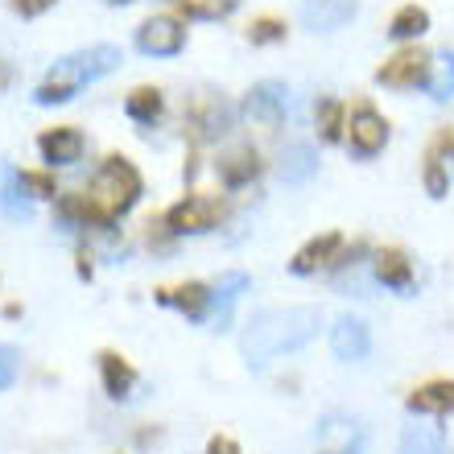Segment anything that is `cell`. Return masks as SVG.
Segmentation results:
<instances>
[{
  "mask_svg": "<svg viewBox=\"0 0 454 454\" xmlns=\"http://www.w3.org/2000/svg\"><path fill=\"white\" fill-rule=\"evenodd\" d=\"M323 314L318 306H277V310H261L252 314V323L239 335V351L252 368H264L269 359L301 351L306 343L318 339Z\"/></svg>",
  "mask_w": 454,
  "mask_h": 454,
  "instance_id": "cell-1",
  "label": "cell"
},
{
  "mask_svg": "<svg viewBox=\"0 0 454 454\" xmlns=\"http://www.w3.org/2000/svg\"><path fill=\"white\" fill-rule=\"evenodd\" d=\"M120 62H124V54H120L116 46L74 50V54H67V59H59L54 67H50V74L42 79V87L34 91V99L42 104V108H50V104H67V99H74L87 83H96V79L112 74Z\"/></svg>",
  "mask_w": 454,
  "mask_h": 454,
  "instance_id": "cell-2",
  "label": "cell"
},
{
  "mask_svg": "<svg viewBox=\"0 0 454 454\" xmlns=\"http://www.w3.org/2000/svg\"><path fill=\"white\" fill-rule=\"evenodd\" d=\"M137 199H141V174H137V166H132L129 157H108L96 169V178H91V203L108 219H116L124 211H132Z\"/></svg>",
  "mask_w": 454,
  "mask_h": 454,
  "instance_id": "cell-3",
  "label": "cell"
},
{
  "mask_svg": "<svg viewBox=\"0 0 454 454\" xmlns=\"http://www.w3.org/2000/svg\"><path fill=\"white\" fill-rule=\"evenodd\" d=\"M186 124L194 129V137L199 141H219V137H227V129L236 124V108L227 104L219 91H194L191 104H186Z\"/></svg>",
  "mask_w": 454,
  "mask_h": 454,
  "instance_id": "cell-4",
  "label": "cell"
},
{
  "mask_svg": "<svg viewBox=\"0 0 454 454\" xmlns=\"http://www.w3.org/2000/svg\"><path fill=\"white\" fill-rule=\"evenodd\" d=\"M430 67L434 59L418 46L396 50L393 59H384V67L376 71V83L393 87V91H418V87H430Z\"/></svg>",
  "mask_w": 454,
  "mask_h": 454,
  "instance_id": "cell-5",
  "label": "cell"
},
{
  "mask_svg": "<svg viewBox=\"0 0 454 454\" xmlns=\"http://www.w3.org/2000/svg\"><path fill=\"white\" fill-rule=\"evenodd\" d=\"M289 116V91L277 79H264L244 96V120L261 132H277Z\"/></svg>",
  "mask_w": 454,
  "mask_h": 454,
  "instance_id": "cell-6",
  "label": "cell"
},
{
  "mask_svg": "<svg viewBox=\"0 0 454 454\" xmlns=\"http://www.w3.org/2000/svg\"><path fill=\"white\" fill-rule=\"evenodd\" d=\"M223 219V203L211 199V194H191L166 211V227L174 236H203Z\"/></svg>",
  "mask_w": 454,
  "mask_h": 454,
  "instance_id": "cell-7",
  "label": "cell"
},
{
  "mask_svg": "<svg viewBox=\"0 0 454 454\" xmlns=\"http://www.w3.org/2000/svg\"><path fill=\"white\" fill-rule=\"evenodd\" d=\"M182 46H186V25L169 12H157L137 29V50L149 59H174Z\"/></svg>",
  "mask_w": 454,
  "mask_h": 454,
  "instance_id": "cell-8",
  "label": "cell"
},
{
  "mask_svg": "<svg viewBox=\"0 0 454 454\" xmlns=\"http://www.w3.org/2000/svg\"><path fill=\"white\" fill-rule=\"evenodd\" d=\"M347 145H351L356 157H376L388 145V120L376 108H368V104L356 108L351 120H347Z\"/></svg>",
  "mask_w": 454,
  "mask_h": 454,
  "instance_id": "cell-9",
  "label": "cell"
},
{
  "mask_svg": "<svg viewBox=\"0 0 454 454\" xmlns=\"http://www.w3.org/2000/svg\"><path fill=\"white\" fill-rule=\"evenodd\" d=\"M314 438H318V454H364V426L347 413H326Z\"/></svg>",
  "mask_w": 454,
  "mask_h": 454,
  "instance_id": "cell-10",
  "label": "cell"
},
{
  "mask_svg": "<svg viewBox=\"0 0 454 454\" xmlns=\"http://www.w3.org/2000/svg\"><path fill=\"white\" fill-rule=\"evenodd\" d=\"M339 248H343V236H339V231L314 236L310 244H301V248L294 252V261H289V273H298V277L318 273V269H326V264L339 261Z\"/></svg>",
  "mask_w": 454,
  "mask_h": 454,
  "instance_id": "cell-11",
  "label": "cell"
},
{
  "mask_svg": "<svg viewBox=\"0 0 454 454\" xmlns=\"http://www.w3.org/2000/svg\"><path fill=\"white\" fill-rule=\"evenodd\" d=\"M372 277H376L384 289L409 294V289H413V261H409L401 248H380L372 256Z\"/></svg>",
  "mask_w": 454,
  "mask_h": 454,
  "instance_id": "cell-12",
  "label": "cell"
},
{
  "mask_svg": "<svg viewBox=\"0 0 454 454\" xmlns=\"http://www.w3.org/2000/svg\"><path fill=\"white\" fill-rule=\"evenodd\" d=\"M331 347H335V356L347 359V364H356L372 351V335H368V323L364 318H351L343 314L335 326H331Z\"/></svg>",
  "mask_w": 454,
  "mask_h": 454,
  "instance_id": "cell-13",
  "label": "cell"
},
{
  "mask_svg": "<svg viewBox=\"0 0 454 454\" xmlns=\"http://www.w3.org/2000/svg\"><path fill=\"white\" fill-rule=\"evenodd\" d=\"M356 9H359V0H310V4L301 9V21H306V29H314V34H331V29L351 21Z\"/></svg>",
  "mask_w": 454,
  "mask_h": 454,
  "instance_id": "cell-14",
  "label": "cell"
},
{
  "mask_svg": "<svg viewBox=\"0 0 454 454\" xmlns=\"http://www.w3.org/2000/svg\"><path fill=\"white\" fill-rule=\"evenodd\" d=\"M37 149L50 166H74L83 157V132L79 129H50L37 137Z\"/></svg>",
  "mask_w": 454,
  "mask_h": 454,
  "instance_id": "cell-15",
  "label": "cell"
},
{
  "mask_svg": "<svg viewBox=\"0 0 454 454\" xmlns=\"http://www.w3.org/2000/svg\"><path fill=\"white\" fill-rule=\"evenodd\" d=\"M409 413H430V418H450L454 413V380H430L409 393Z\"/></svg>",
  "mask_w": 454,
  "mask_h": 454,
  "instance_id": "cell-16",
  "label": "cell"
},
{
  "mask_svg": "<svg viewBox=\"0 0 454 454\" xmlns=\"http://www.w3.org/2000/svg\"><path fill=\"white\" fill-rule=\"evenodd\" d=\"M277 174H281V182H286V186H306V182L318 174V153H314V145H306V141L286 145Z\"/></svg>",
  "mask_w": 454,
  "mask_h": 454,
  "instance_id": "cell-17",
  "label": "cell"
},
{
  "mask_svg": "<svg viewBox=\"0 0 454 454\" xmlns=\"http://www.w3.org/2000/svg\"><path fill=\"white\" fill-rule=\"evenodd\" d=\"M161 301H166V306H174V310H182L191 323H203L207 314H211V289L199 286V281L178 286V289H166V294H161Z\"/></svg>",
  "mask_w": 454,
  "mask_h": 454,
  "instance_id": "cell-18",
  "label": "cell"
},
{
  "mask_svg": "<svg viewBox=\"0 0 454 454\" xmlns=\"http://www.w3.org/2000/svg\"><path fill=\"white\" fill-rule=\"evenodd\" d=\"M0 215H9V219H29L34 215V207H29V199H25L21 174H17L9 161H0Z\"/></svg>",
  "mask_w": 454,
  "mask_h": 454,
  "instance_id": "cell-19",
  "label": "cell"
},
{
  "mask_svg": "<svg viewBox=\"0 0 454 454\" xmlns=\"http://www.w3.org/2000/svg\"><path fill=\"white\" fill-rule=\"evenodd\" d=\"M256 174H261V157L252 153L248 145L219 157V178H223V186H231V191H236V186H248Z\"/></svg>",
  "mask_w": 454,
  "mask_h": 454,
  "instance_id": "cell-20",
  "label": "cell"
},
{
  "mask_svg": "<svg viewBox=\"0 0 454 454\" xmlns=\"http://www.w3.org/2000/svg\"><path fill=\"white\" fill-rule=\"evenodd\" d=\"M59 215L67 223H79V227H108L112 219L91 203V194H62L59 199Z\"/></svg>",
  "mask_w": 454,
  "mask_h": 454,
  "instance_id": "cell-21",
  "label": "cell"
},
{
  "mask_svg": "<svg viewBox=\"0 0 454 454\" xmlns=\"http://www.w3.org/2000/svg\"><path fill=\"white\" fill-rule=\"evenodd\" d=\"M99 372H104V388H108L112 401H124L132 393V384H137V372L116 356V351H104L99 356Z\"/></svg>",
  "mask_w": 454,
  "mask_h": 454,
  "instance_id": "cell-22",
  "label": "cell"
},
{
  "mask_svg": "<svg viewBox=\"0 0 454 454\" xmlns=\"http://www.w3.org/2000/svg\"><path fill=\"white\" fill-rule=\"evenodd\" d=\"M396 454H450V450H446V434L438 426H405Z\"/></svg>",
  "mask_w": 454,
  "mask_h": 454,
  "instance_id": "cell-23",
  "label": "cell"
},
{
  "mask_svg": "<svg viewBox=\"0 0 454 454\" xmlns=\"http://www.w3.org/2000/svg\"><path fill=\"white\" fill-rule=\"evenodd\" d=\"M248 289V277L244 273H223L219 277V286L211 289V314H215V323L223 326L231 318V306L239 301V294Z\"/></svg>",
  "mask_w": 454,
  "mask_h": 454,
  "instance_id": "cell-24",
  "label": "cell"
},
{
  "mask_svg": "<svg viewBox=\"0 0 454 454\" xmlns=\"http://www.w3.org/2000/svg\"><path fill=\"white\" fill-rule=\"evenodd\" d=\"M426 29H430V12L421 9V4H405V9H396L393 21H388V37H393V42H418Z\"/></svg>",
  "mask_w": 454,
  "mask_h": 454,
  "instance_id": "cell-25",
  "label": "cell"
},
{
  "mask_svg": "<svg viewBox=\"0 0 454 454\" xmlns=\"http://www.w3.org/2000/svg\"><path fill=\"white\" fill-rule=\"evenodd\" d=\"M314 124H318V137L326 145H339L343 141V129H347V112L339 99H318L314 104Z\"/></svg>",
  "mask_w": 454,
  "mask_h": 454,
  "instance_id": "cell-26",
  "label": "cell"
},
{
  "mask_svg": "<svg viewBox=\"0 0 454 454\" xmlns=\"http://www.w3.org/2000/svg\"><path fill=\"white\" fill-rule=\"evenodd\" d=\"M161 108H166V104H161V91H157V87H137L129 96V104H124V112H129L137 124H153V120L161 116Z\"/></svg>",
  "mask_w": 454,
  "mask_h": 454,
  "instance_id": "cell-27",
  "label": "cell"
},
{
  "mask_svg": "<svg viewBox=\"0 0 454 454\" xmlns=\"http://www.w3.org/2000/svg\"><path fill=\"white\" fill-rule=\"evenodd\" d=\"M434 99H454V50H442L434 54L430 67V87H426Z\"/></svg>",
  "mask_w": 454,
  "mask_h": 454,
  "instance_id": "cell-28",
  "label": "cell"
},
{
  "mask_svg": "<svg viewBox=\"0 0 454 454\" xmlns=\"http://www.w3.org/2000/svg\"><path fill=\"white\" fill-rule=\"evenodd\" d=\"M236 4L239 0H178V9L186 12V17H199V21H219V17H227Z\"/></svg>",
  "mask_w": 454,
  "mask_h": 454,
  "instance_id": "cell-29",
  "label": "cell"
},
{
  "mask_svg": "<svg viewBox=\"0 0 454 454\" xmlns=\"http://www.w3.org/2000/svg\"><path fill=\"white\" fill-rule=\"evenodd\" d=\"M248 42L252 46H273V42H286V21L277 17H256L248 25Z\"/></svg>",
  "mask_w": 454,
  "mask_h": 454,
  "instance_id": "cell-30",
  "label": "cell"
},
{
  "mask_svg": "<svg viewBox=\"0 0 454 454\" xmlns=\"http://www.w3.org/2000/svg\"><path fill=\"white\" fill-rule=\"evenodd\" d=\"M421 178H426V191H430V199H446V191H450V174H446V161L442 157H426V169H421Z\"/></svg>",
  "mask_w": 454,
  "mask_h": 454,
  "instance_id": "cell-31",
  "label": "cell"
},
{
  "mask_svg": "<svg viewBox=\"0 0 454 454\" xmlns=\"http://www.w3.org/2000/svg\"><path fill=\"white\" fill-rule=\"evenodd\" d=\"M17 368H21V356H17V347L0 343V393H4V388H12V380H17Z\"/></svg>",
  "mask_w": 454,
  "mask_h": 454,
  "instance_id": "cell-32",
  "label": "cell"
},
{
  "mask_svg": "<svg viewBox=\"0 0 454 454\" xmlns=\"http://www.w3.org/2000/svg\"><path fill=\"white\" fill-rule=\"evenodd\" d=\"M21 186H25V194H29V199H54V194H59L50 174H29V169L21 174Z\"/></svg>",
  "mask_w": 454,
  "mask_h": 454,
  "instance_id": "cell-33",
  "label": "cell"
},
{
  "mask_svg": "<svg viewBox=\"0 0 454 454\" xmlns=\"http://www.w3.org/2000/svg\"><path fill=\"white\" fill-rule=\"evenodd\" d=\"M12 9L21 17H42L46 9H54V0H12Z\"/></svg>",
  "mask_w": 454,
  "mask_h": 454,
  "instance_id": "cell-34",
  "label": "cell"
},
{
  "mask_svg": "<svg viewBox=\"0 0 454 454\" xmlns=\"http://www.w3.org/2000/svg\"><path fill=\"white\" fill-rule=\"evenodd\" d=\"M434 157H454V129H442L434 141Z\"/></svg>",
  "mask_w": 454,
  "mask_h": 454,
  "instance_id": "cell-35",
  "label": "cell"
},
{
  "mask_svg": "<svg viewBox=\"0 0 454 454\" xmlns=\"http://www.w3.org/2000/svg\"><path fill=\"white\" fill-rule=\"evenodd\" d=\"M207 454H239V446L231 442V438H211V442H207Z\"/></svg>",
  "mask_w": 454,
  "mask_h": 454,
  "instance_id": "cell-36",
  "label": "cell"
},
{
  "mask_svg": "<svg viewBox=\"0 0 454 454\" xmlns=\"http://www.w3.org/2000/svg\"><path fill=\"white\" fill-rule=\"evenodd\" d=\"M12 83V62H4L0 59V91H4V87Z\"/></svg>",
  "mask_w": 454,
  "mask_h": 454,
  "instance_id": "cell-37",
  "label": "cell"
},
{
  "mask_svg": "<svg viewBox=\"0 0 454 454\" xmlns=\"http://www.w3.org/2000/svg\"><path fill=\"white\" fill-rule=\"evenodd\" d=\"M112 4H129V0H112Z\"/></svg>",
  "mask_w": 454,
  "mask_h": 454,
  "instance_id": "cell-38",
  "label": "cell"
}]
</instances>
